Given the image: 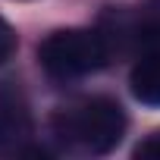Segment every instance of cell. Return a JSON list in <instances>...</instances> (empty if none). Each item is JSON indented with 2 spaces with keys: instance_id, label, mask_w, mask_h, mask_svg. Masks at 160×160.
<instances>
[{
  "instance_id": "6da1fadb",
  "label": "cell",
  "mask_w": 160,
  "mask_h": 160,
  "mask_svg": "<svg viewBox=\"0 0 160 160\" xmlns=\"http://www.w3.org/2000/svg\"><path fill=\"white\" fill-rule=\"evenodd\" d=\"M57 135L63 141H75L91 154H107L122 141L126 113L110 98H91L75 110H63L53 119Z\"/></svg>"
},
{
  "instance_id": "7a4b0ae2",
  "label": "cell",
  "mask_w": 160,
  "mask_h": 160,
  "mask_svg": "<svg viewBox=\"0 0 160 160\" xmlns=\"http://www.w3.org/2000/svg\"><path fill=\"white\" fill-rule=\"evenodd\" d=\"M38 60L53 78H78L107 63V44L94 32L66 28L44 38V44L38 47Z\"/></svg>"
},
{
  "instance_id": "3957f363",
  "label": "cell",
  "mask_w": 160,
  "mask_h": 160,
  "mask_svg": "<svg viewBox=\"0 0 160 160\" xmlns=\"http://www.w3.org/2000/svg\"><path fill=\"white\" fill-rule=\"evenodd\" d=\"M32 135V116L19 91L0 85V154L19 151Z\"/></svg>"
},
{
  "instance_id": "277c9868",
  "label": "cell",
  "mask_w": 160,
  "mask_h": 160,
  "mask_svg": "<svg viewBox=\"0 0 160 160\" xmlns=\"http://www.w3.org/2000/svg\"><path fill=\"white\" fill-rule=\"evenodd\" d=\"M132 94L141 104H160V50L144 53L132 69Z\"/></svg>"
},
{
  "instance_id": "5b68a950",
  "label": "cell",
  "mask_w": 160,
  "mask_h": 160,
  "mask_svg": "<svg viewBox=\"0 0 160 160\" xmlns=\"http://www.w3.org/2000/svg\"><path fill=\"white\" fill-rule=\"evenodd\" d=\"M13 50H16V32H13V25L3 16H0V66L13 57Z\"/></svg>"
},
{
  "instance_id": "8992f818",
  "label": "cell",
  "mask_w": 160,
  "mask_h": 160,
  "mask_svg": "<svg viewBox=\"0 0 160 160\" xmlns=\"http://www.w3.org/2000/svg\"><path fill=\"white\" fill-rule=\"evenodd\" d=\"M135 157H160V129L154 135H148L138 148H135Z\"/></svg>"
}]
</instances>
